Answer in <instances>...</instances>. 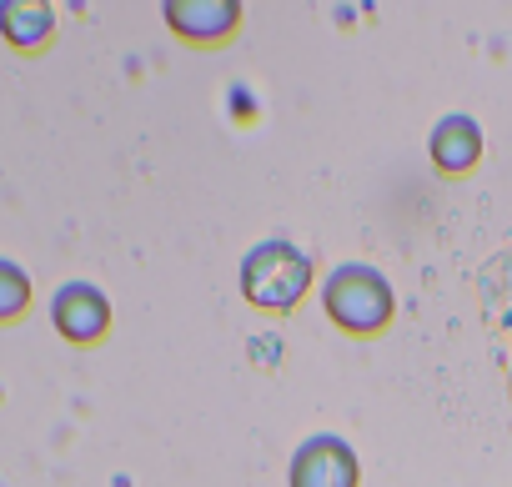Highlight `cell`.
<instances>
[{
	"label": "cell",
	"mask_w": 512,
	"mask_h": 487,
	"mask_svg": "<svg viewBox=\"0 0 512 487\" xmlns=\"http://www.w3.org/2000/svg\"><path fill=\"white\" fill-rule=\"evenodd\" d=\"M327 307L352 332H377L392 317V292L372 267H337L327 282Z\"/></svg>",
	"instance_id": "1"
},
{
	"label": "cell",
	"mask_w": 512,
	"mask_h": 487,
	"mask_svg": "<svg viewBox=\"0 0 512 487\" xmlns=\"http://www.w3.org/2000/svg\"><path fill=\"white\" fill-rule=\"evenodd\" d=\"M307 257H297L292 247L272 241V247H256L246 257V297L256 307H292L307 292Z\"/></svg>",
	"instance_id": "2"
},
{
	"label": "cell",
	"mask_w": 512,
	"mask_h": 487,
	"mask_svg": "<svg viewBox=\"0 0 512 487\" xmlns=\"http://www.w3.org/2000/svg\"><path fill=\"white\" fill-rule=\"evenodd\" d=\"M292 487H357V457L337 437H312L292 462Z\"/></svg>",
	"instance_id": "3"
},
{
	"label": "cell",
	"mask_w": 512,
	"mask_h": 487,
	"mask_svg": "<svg viewBox=\"0 0 512 487\" xmlns=\"http://www.w3.org/2000/svg\"><path fill=\"white\" fill-rule=\"evenodd\" d=\"M56 327L71 337V342H96L106 332V297L96 287H66L56 297Z\"/></svg>",
	"instance_id": "4"
},
{
	"label": "cell",
	"mask_w": 512,
	"mask_h": 487,
	"mask_svg": "<svg viewBox=\"0 0 512 487\" xmlns=\"http://www.w3.org/2000/svg\"><path fill=\"white\" fill-rule=\"evenodd\" d=\"M432 156H437L442 166H452V171L472 166V156H477V126H472V121H462V116L442 121V126H437V136H432Z\"/></svg>",
	"instance_id": "5"
},
{
	"label": "cell",
	"mask_w": 512,
	"mask_h": 487,
	"mask_svg": "<svg viewBox=\"0 0 512 487\" xmlns=\"http://www.w3.org/2000/svg\"><path fill=\"white\" fill-rule=\"evenodd\" d=\"M26 302H31V282H26V272L11 267V262H0V322L21 317Z\"/></svg>",
	"instance_id": "6"
}]
</instances>
